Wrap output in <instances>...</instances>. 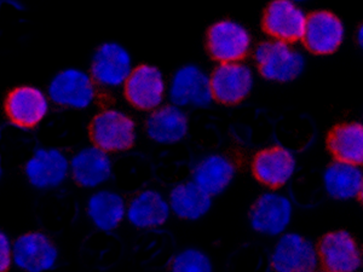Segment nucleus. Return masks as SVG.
I'll list each match as a JSON object with an SVG mask.
<instances>
[{
	"label": "nucleus",
	"mask_w": 363,
	"mask_h": 272,
	"mask_svg": "<svg viewBox=\"0 0 363 272\" xmlns=\"http://www.w3.org/2000/svg\"><path fill=\"white\" fill-rule=\"evenodd\" d=\"M256 61L260 74L279 83L297 79L306 67L303 55L280 40L262 42L256 50Z\"/></svg>",
	"instance_id": "nucleus-1"
},
{
	"label": "nucleus",
	"mask_w": 363,
	"mask_h": 272,
	"mask_svg": "<svg viewBox=\"0 0 363 272\" xmlns=\"http://www.w3.org/2000/svg\"><path fill=\"white\" fill-rule=\"evenodd\" d=\"M91 142L96 148L108 152H125L133 148L136 133L135 123L118 110H104L91 121Z\"/></svg>",
	"instance_id": "nucleus-2"
},
{
	"label": "nucleus",
	"mask_w": 363,
	"mask_h": 272,
	"mask_svg": "<svg viewBox=\"0 0 363 272\" xmlns=\"http://www.w3.org/2000/svg\"><path fill=\"white\" fill-rule=\"evenodd\" d=\"M251 37L247 29L234 21H219L207 33L211 57L222 63H238L247 55Z\"/></svg>",
	"instance_id": "nucleus-3"
},
{
	"label": "nucleus",
	"mask_w": 363,
	"mask_h": 272,
	"mask_svg": "<svg viewBox=\"0 0 363 272\" xmlns=\"http://www.w3.org/2000/svg\"><path fill=\"white\" fill-rule=\"evenodd\" d=\"M318 251L299 234H285L274 248L272 266L275 272H315Z\"/></svg>",
	"instance_id": "nucleus-4"
},
{
	"label": "nucleus",
	"mask_w": 363,
	"mask_h": 272,
	"mask_svg": "<svg viewBox=\"0 0 363 272\" xmlns=\"http://www.w3.org/2000/svg\"><path fill=\"white\" fill-rule=\"evenodd\" d=\"M212 97L219 103L234 106L244 101L253 87V75L241 63H222L210 78Z\"/></svg>",
	"instance_id": "nucleus-5"
},
{
	"label": "nucleus",
	"mask_w": 363,
	"mask_h": 272,
	"mask_svg": "<svg viewBox=\"0 0 363 272\" xmlns=\"http://www.w3.org/2000/svg\"><path fill=\"white\" fill-rule=\"evenodd\" d=\"M318 251L327 272H356L362 266V253L347 231L327 234Z\"/></svg>",
	"instance_id": "nucleus-6"
},
{
	"label": "nucleus",
	"mask_w": 363,
	"mask_h": 272,
	"mask_svg": "<svg viewBox=\"0 0 363 272\" xmlns=\"http://www.w3.org/2000/svg\"><path fill=\"white\" fill-rule=\"evenodd\" d=\"M306 13L289 0H277L268 5L263 18L267 33L284 42L303 39L306 26Z\"/></svg>",
	"instance_id": "nucleus-7"
},
{
	"label": "nucleus",
	"mask_w": 363,
	"mask_h": 272,
	"mask_svg": "<svg viewBox=\"0 0 363 272\" xmlns=\"http://www.w3.org/2000/svg\"><path fill=\"white\" fill-rule=\"evenodd\" d=\"M292 210V203L286 196L272 193L262 195L252 206L250 222L257 232L280 235L291 223Z\"/></svg>",
	"instance_id": "nucleus-8"
},
{
	"label": "nucleus",
	"mask_w": 363,
	"mask_h": 272,
	"mask_svg": "<svg viewBox=\"0 0 363 272\" xmlns=\"http://www.w3.org/2000/svg\"><path fill=\"white\" fill-rule=\"evenodd\" d=\"M165 84L157 67L142 64L131 72L125 83V97L140 110L157 108L162 101Z\"/></svg>",
	"instance_id": "nucleus-9"
},
{
	"label": "nucleus",
	"mask_w": 363,
	"mask_h": 272,
	"mask_svg": "<svg viewBox=\"0 0 363 272\" xmlns=\"http://www.w3.org/2000/svg\"><path fill=\"white\" fill-rule=\"evenodd\" d=\"M344 37L345 28L339 17L330 11H316L306 20L303 40L311 52L330 55L342 45Z\"/></svg>",
	"instance_id": "nucleus-10"
},
{
	"label": "nucleus",
	"mask_w": 363,
	"mask_h": 272,
	"mask_svg": "<svg viewBox=\"0 0 363 272\" xmlns=\"http://www.w3.org/2000/svg\"><path fill=\"white\" fill-rule=\"evenodd\" d=\"M49 95L56 104L84 109L90 106L95 97V89L86 73L70 68L58 73L52 79Z\"/></svg>",
	"instance_id": "nucleus-11"
},
{
	"label": "nucleus",
	"mask_w": 363,
	"mask_h": 272,
	"mask_svg": "<svg viewBox=\"0 0 363 272\" xmlns=\"http://www.w3.org/2000/svg\"><path fill=\"white\" fill-rule=\"evenodd\" d=\"M5 112L10 121L18 128H33L46 115L48 101L37 87H16L6 97Z\"/></svg>",
	"instance_id": "nucleus-12"
},
{
	"label": "nucleus",
	"mask_w": 363,
	"mask_h": 272,
	"mask_svg": "<svg viewBox=\"0 0 363 272\" xmlns=\"http://www.w3.org/2000/svg\"><path fill=\"white\" fill-rule=\"evenodd\" d=\"M91 74L104 86H119L131 74V57L128 51L116 42H106L96 51Z\"/></svg>",
	"instance_id": "nucleus-13"
},
{
	"label": "nucleus",
	"mask_w": 363,
	"mask_h": 272,
	"mask_svg": "<svg viewBox=\"0 0 363 272\" xmlns=\"http://www.w3.org/2000/svg\"><path fill=\"white\" fill-rule=\"evenodd\" d=\"M13 260L27 272L48 271L57 259V249L42 232H27L13 244Z\"/></svg>",
	"instance_id": "nucleus-14"
},
{
	"label": "nucleus",
	"mask_w": 363,
	"mask_h": 272,
	"mask_svg": "<svg viewBox=\"0 0 363 272\" xmlns=\"http://www.w3.org/2000/svg\"><path fill=\"white\" fill-rule=\"evenodd\" d=\"M252 171L264 186L277 189L285 186L296 171L294 154L282 147L264 149L253 159Z\"/></svg>",
	"instance_id": "nucleus-15"
},
{
	"label": "nucleus",
	"mask_w": 363,
	"mask_h": 272,
	"mask_svg": "<svg viewBox=\"0 0 363 272\" xmlns=\"http://www.w3.org/2000/svg\"><path fill=\"white\" fill-rule=\"evenodd\" d=\"M171 99L176 106L193 104L206 107L212 101L210 79L198 67L186 66L178 70L171 85Z\"/></svg>",
	"instance_id": "nucleus-16"
},
{
	"label": "nucleus",
	"mask_w": 363,
	"mask_h": 272,
	"mask_svg": "<svg viewBox=\"0 0 363 272\" xmlns=\"http://www.w3.org/2000/svg\"><path fill=\"white\" fill-rule=\"evenodd\" d=\"M68 161L56 149H40L26 165V174L35 188H52L66 179Z\"/></svg>",
	"instance_id": "nucleus-17"
},
{
	"label": "nucleus",
	"mask_w": 363,
	"mask_h": 272,
	"mask_svg": "<svg viewBox=\"0 0 363 272\" xmlns=\"http://www.w3.org/2000/svg\"><path fill=\"white\" fill-rule=\"evenodd\" d=\"M70 169L72 177L78 186L94 188L109 179L112 174V162L106 152L91 147L75 155Z\"/></svg>",
	"instance_id": "nucleus-18"
},
{
	"label": "nucleus",
	"mask_w": 363,
	"mask_h": 272,
	"mask_svg": "<svg viewBox=\"0 0 363 272\" xmlns=\"http://www.w3.org/2000/svg\"><path fill=\"white\" fill-rule=\"evenodd\" d=\"M327 194L337 200H350L359 196L363 186V172L359 166L335 161L323 174Z\"/></svg>",
	"instance_id": "nucleus-19"
},
{
	"label": "nucleus",
	"mask_w": 363,
	"mask_h": 272,
	"mask_svg": "<svg viewBox=\"0 0 363 272\" xmlns=\"http://www.w3.org/2000/svg\"><path fill=\"white\" fill-rule=\"evenodd\" d=\"M147 132L161 144H174L188 132V119L181 109L174 106L160 108L147 121Z\"/></svg>",
	"instance_id": "nucleus-20"
},
{
	"label": "nucleus",
	"mask_w": 363,
	"mask_h": 272,
	"mask_svg": "<svg viewBox=\"0 0 363 272\" xmlns=\"http://www.w3.org/2000/svg\"><path fill=\"white\" fill-rule=\"evenodd\" d=\"M169 207L159 193L145 190L133 198L128 207V220L140 229L160 227L169 219Z\"/></svg>",
	"instance_id": "nucleus-21"
},
{
	"label": "nucleus",
	"mask_w": 363,
	"mask_h": 272,
	"mask_svg": "<svg viewBox=\"0 0 363 272\" xmlns=\"http://www.w3.org/2000/svg\"><path fill=\"white\" fill-rule=\"evenodd\" d=\"M328 148L337 160L363 166V125L350 123L337 126L328 138Z\"/></svg>",
	"instance_id": "nucleus-22"
},
{
	"label": "nucleus",
	"mask_w": 363,
	"mask_h": 272,
	"mask_svg": "<svg viewBox=\"0 0 363 272\" xmlns=\"http://www.w3.org/2000/svg\"><path fill=\"white\" fill-rule=\"evenodd\" d=\"M235 174V167L222 155H211L201 161L194 171V181L211 196L227 189Z\"/></svg>",
	"instance_id": "nucleus-23"
},
{
	"label": "nucleus",
	"mask_w": 363,
	"mask_h": 272,
	"mask_svg": "<svg viewBox=\"0 0 363 272\" xmlns=\"http://www.w3.org/2000/svg\"><path fill=\"white\" fill-rule=\"evenodd\" d=\"M171 208L179 218L196 220L206 215L211 208V195L195 181L176 186L169 196Z\"/></svg>",
	"instance_id": "nucleus-24"
},
{
	"label": "nucleus",
	"mask_w": 363,
	"mask_h": 272,
	"mask_svg": "<svg viewBox=\"0 0 363 272\" xmlns=\"http://www.w3.org/2000/svg\"><path fill=\"white\" fill-rule=\"evenodd\" d=\"M87 213L101 230H114L124 219V200L112 191H99L89 200Z\"/></svg>",
	"instance_id": "nucleus-25"
},
{
	"label": "nucleus",
	"mask_w": 363,
	"mask_h": 272,
	"mask_svg": "<svg viewBox=\"0 0 363 272\" xmlns=\"http://www.w3.org/2000/svg\"><path fill=\"white\" fill-rule=\"evenodd\" d=\"M171 272H212V265L203 251L186 249L174 258Z\"/></svg>",
	"instance_id": "nucleus-26"
},
{
	"label": "nucleus",
	"mask_w": 363,
	"mask_h": 272,
	"mask_svg": "<svg viewBox=\"0 0 363 272\" xmlns=\"http://www.w3.org/2000/svg\"><path fill=\"white\" fill-rule=\"evenodd\" d=\"M0 271L9 272L13 258V249H11L10 241L4 232L0 235Z\"/></svg>",
	"instance_id": "nucleus-27"
},
{
	"label": "nucleus",
	"mask_w": 363,
	"mask_h": 272,
	"mask_svg": "<svg viewBox=\"0 0 363 272\" xmlns=\"http://www.w3.org/2000/svg\"><path fill=\"white\" fill-rule=\"evenodd\" d=\"M357 42H359V47L363 50V25L359 27V32H357Z\"/></svg>",
	"instance_id": "nucleus-28"
},
{
	"label": "nucleus",
	"mask_w": 363,
	"mask_h": 272,
	"mask_svg": "<svg viewBox=\"0 0 363 272\" xmlns=\"http://www.w3.org/2000/svg\"><path fill=\"white\" fill-rule=\"evenodd\" d=\"M359 198H361V201L363 203V186L362 189H361V193H359Z\"/></svg>",
	"instance_id": "nucleus-29"
},
{
	"label": "nucleus",
	"mask_w": 363,
	"mask_h": 272,
	"mask_svg": "<svg viewBox=\"0 0 363 272\" xmlns=\"http://www.w3.org/2000/svg\"><path fill=\"white\" fill-rule=\"evenodd\" d=\"M362 266H363V253H362Z\"/></svg>",
	"instance_id": "nucleus-30"
},
{
	"label": "nucleus",
	"mask_w": 363,
	"mask_h": 272,
	"mask_svg": "<svg viewBox=\"0 0 363 272\" xmlns=\"http://www.w3.org/2000/svg\"><path fill=\"white\" fill-rule=\"evenodd\" d=\"M315 272H321V271H315ZM327 272V271H326Z\"/></svg>",
	"instance_id": "nucleus-31"
}]
</instances>
